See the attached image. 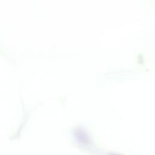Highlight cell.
Here are the masks:
<instances>
[{
    "label": "cell",
    "mask_w": 155,
    "mask_h": 155,
    "mask_svg": "<svg viewBox=\"0 0 155 155\" xmlns=\"http://www.w3.org/2000/svg\"><path fill=\"white\" fill-rule=\"evenodd\" d=\"M74 136L76 141L81 144H88L90 142V137L87 131L82 127L76 128Z\"/></svg>",
    "instance_id": "obj_1"
},
{
    "label": "cell",
    "mask_w": 155,
    "mask_h": 155,
    "mask_svg": "<svg viewBox=\"0 0 155 155\" xmlns=\"http://www.w3.org/2000/svg\"><path fill=\"white\" fill-rule=\"evenodd\" d=\"M108 155H119V154H110Z\"/></svg>",
    "instance_id": "obj_2"
}]
</instances>
